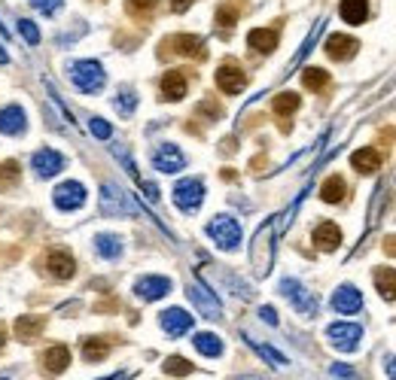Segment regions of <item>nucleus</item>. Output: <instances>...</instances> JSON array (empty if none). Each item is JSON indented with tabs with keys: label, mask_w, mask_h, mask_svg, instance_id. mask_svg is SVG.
<instances>
[{
	"label": "nucleus",
	"mask_w": 396,
	"mask_h": 380,
	"mask_svg": "<svg viewBox=\"0 0 396 380\" xmlns=\"http://www.w3.org/2000/svg\"><path fill=\"white\" fill-rule=\"evenodd\" d=\"M165 49L177 52V55H186V58H205V40L201 37H192V34H177L171 40H165Z\"/></svg>",
	"instance_id": "obj_12"
},
{
	"label": "nucleus",
	"mask_w": 396,
	"mask_h": 380,
	"mask_svg": "<svg viewBox=\"0 0 396 380\" xmlns=\"http://www.w3.org/2000/svg\"><path fill=\"white\" fill-rule=\"evenodd\" d=\"M247 46H250L253 52L269 55L278 49V31H274V27H253V31L247 34Z\"/></svg>",
	"instance_id": "obj_21"
},
{
	"label": "nucleus",
	"mask_w": 396,
	"mask_h": 380,
	"mask_svg": "<svg viewBox=\"0 0 396 380\" xmlns=\"http://www.w3.org/2000/svg\"><path fill=\"white\" fill-rule=\"evenodd\" d=\"M198 113H207L210 119H219L223 116V110H219V104H214V100H205V104L198 107Z\"/></svg>",
	"instance_id": "obj_42"
},
{
	"label": "nucleus",
	"mask_w": 396,
	"mask_h": 380,
	"mask_svg": "<svg viewBox=\"0 0 396 380\" xmlns=\"http://www.w3.org/2000/svg\"><path fill=\"white\" fill-rule=\"evenodd\" d=\"M235 380H265V377H256V374H241V377H235Z\"/></svg>",
	"instance_id": "obj_48"
},
{
	"label": "nucleus",
	"mask_w": 396,
	"mask_h": 380,
	"mask_svg": "<svg viewBox=\"0 0 396 380\" xmlns=\"http://www.w3.org/2000/svg\"><path fill=\"white\" fill-rule=\"evenodd\" d=\"M333 308L338 313H357L363 308V295L357 292V286H338L333 295Z\"/></svg>",
	"instance_id": "obj_20"
},
{
	"label": "nucleus",
	"mask_w": 396,
	"mask_h": 380,
	"mask_svg": "<svg viewBox=\"0 0 396 380\" xmlns=\"http://www.w3.org/2000/svg\"><path fill=\"white\" fill-rule=\"evenodd\" d=\"M384 365H388V374H390V380H396V356L384 359Z\"/></svg>",
	"instance_id": "obj_45"
},
{
	"label": "nucleus",
	"mask_w": 396,
	"mask_h": 380,
	"mask_svg": "<svg viewBox=\"0 0 396 380\" xmlns=\"http://www.w3.org/2000/svg\"><path fill=\"white\" fill-rule=\"evenodd\" d=\"M342 18L347 25H363L366 22V15H369V4L366 0H342Z\"/></svg>",
	"instance_id": "obj_25"
},
{
	"label": "nucleus",
	"mask_w": 396,
	"mask_h": 380,
	"mask_svg": "<svg viewBox=\"0 0 396 380\" xmlns=\"http://www.w3.org/2000/svg\"><path fill=\"white\" fill-rule=\"evenodd\" d=\"M247 341H250V347H253V350H256V353H260L262 359H269L272 365H278V368H283V365H287V356H283V353H278V350H272L269 344H262V341H253V338H247Z\"/></svg>",
	"instance_id": "obj_34"
},
{
	"label": "nucleus",
	"mask_w": 396,
	"mask_h": 380,
	"mask_svg": "<svg viewBox=\"0 0 396 380\" xmlns=\"http://www.w3.org/2000/svg\"><path fill=\"white\" fill-rule=\"evenodd\" d=\"M162 329L168 332L171 338H177V335H186V332L192 329V317L183 308H168L162 313Z\"/></svg>",
	"instance_id": "obj_15"
},
{
	"label": "nucleus",
	"mask_w": 396,
	"mask_h": 380,
	"mask_svg": "<svg viewBox=\"0 0 396 380\" xmlns=\"http://www.w3.org/2000/svg\"><path fill=\"white\" fill-rule=\"evenodd\" d=\"M351 164H354V171H360V173H375L381 168V155L372 150V146H363V150H357L351 155Z\"/></svg>",
	"instance_id": "obj_24"
},
{
	"label": "nucleus",
	"mask_w": 396,
	"mask_h": 380,
	"mask_svg": "<svg viewBox=\"0 0 396 380\" xmlns=\"http://www.w3.org/2000/svg\"><path fill=\"white\" fill-rule=\"evenodd\" d=\"M0 64H9V52L4 49V46H0Z\"/></svg>",
	"instance_id": "obj_46"
},
{
	"label": "nucleus",
	"mask_w": 396,
	"mask_h": 380,
	"mask_svg": "<svg viewBox=\"0 0 396 380\" xmlns=\"http://www.w3.org/2000/svg\"><path fill=\"white\" fill-rule=\"evenodd\" d=\"M61 4H64V0H31V6H34V9H40L43 15H52Z\"/></svg>",
	"instance_id": "obj_40"
},
{
	"label": "nucleus",
	"mask_w": 396,
	"mask_h": 380,
	"mask_svg": "<svg viewBox=\"0 0 396 380\" xmlns=\"http://www.w3.org/2000/svg\"><path fill=\"white\" fill-rule=\"evenodd\" d=\"M89 128H91V134H95L98 140H110V134H113L110 122H104L101 116H91V119H89Z\"/></svg>",
	"instance_id": "obj_38"
},
{
	"label": "nucleus",
	"mask_w": 396,
	"mask_h": 380,
	"mask_svg": "<svg viewBox=\"0 0 396 380\" xmlns=\"http://www.w3.org/2000/svg\"><path fill=\"white\" fill-rule=\"evenodd\" d=\"M201 201H205V186H201V180H180L177 186H174V204H177L183 213H196L201 207Z\"/></svg>",
	"instance_id": "obj_4"
},
{
	"label": "nucleus",
	"mask_w": 396,
	"mask_h": 380,
	"mask_svg": "<svg viewBox=\"0 0 396 380\" xmlns=\"http://www.w3.org/2000/svg\"><path fill=\"white\" fill-rule=\"evenodd\" d=\"M189 4H192V0H171V9H174V13H186Z\"/></svg>",
	"instance_id": "obj_44"
},
{
	"label": "nucleus",
	"mask_w": 396,
	"mask_h": 380,
	"mask_svg": "<svg viewBox=\"0 0 396 380\" xmlns=\"http://www.w3.org/2000/svg\"><path fill=\"white\" fill-rule=\"evenodd\" d=\"M113 104H116V110H119L122 116H132L134 110H137V95H134L132 89H119L116 98H113Z\"/></svg>",
	"instance_id": "obj_33"
},
{
	"label": "nucleus",
	"mask_w": 396,
	"mask_h": 380,
	"mask_svg": "<svg viewBox=\"0 0 396 380\" xmlns=\"http://www.w3.org/2000/svg\"><path fill=\"white\" fill-rule=\"evenodd\" d=\"M134 292L141 295L143 301H159L162 295L171 292V280H168V277H155V274L141 277V280L134 283Z\"/></svg>",
	"instance_id": "obj_13"
},
{
	"label": "nucleus",
	"mask_w": 396,
	"mask_h": 380,
	"mask_svg": "<svg viewBox=\"0 0 396 380\" xmlns=\"http://www.w3.org/2000/svg\"><path fill=\"white\" fill-rule=\"evenodd\" d=\"M317 249H324V253H333V249L342 244V228L336 225V222H320L314 228V235H311Z\"/></svg>",
	"instance_id": "obj_16"
},
{
	"label": "nucleus",
	"mask_w": 396,
	"mask_h": 380,
	"mask_svg": "<svg viewBox=\"0 0 396 380\" xmlns=\"http://www.w3.org/2000/svg\"><path fill=\"white\" fill-rule=\"evenodd\" d=\"M18 171H22V168H18V162H13V159L0 164V189L15 186V183H18Z\"/></svg>",
	"instance_id": "obj_36"
},
{
	"label": "nucleus",
	"mask_w": 396,
	"mask_h": 380,
	"mask_svg": "<svg viewBox=\"0 0 396 380\" xmlns=\"http://www.w3.org/2000/svg\"><path fill=\"white\" fill-rule=\"evenodd\" d=\"M299 104H302V100H299L296 91H281V95L274 98V113H278V116H290V113H296V110H299Z\"/></svg>",
	"instance_id": "obj_32"
},
{
	"label": "nucleus",
	"mask_w": 396,
	"mask_h": 380,
	"mask_svg": "<svg viewBox=\"0 0 396 380\" xmlns=\"http://www.w3.org/2000/svg\"><path fill=\"white\" fill-rule=\"evenodd\" d=\"M302 82H305V89H311V91H324L329 86V73L324 67H305Z\"/></svg>",
	"instance_id": "obj_31"
},
{
	"label": "nucleus",
	"mask_w": 396,
	"mask_h": 380,
	"mask_svg": "<svg viewBox=\"0 0 396 380\" xmlns=\"http://www.w3.org/2000/svg\"><path fill=\"white\" fill-rule=\"evenodd\" d=\"M281 292L287 295V301H290L299 313H305V317H314V313H317L314 295H311L299 280H290V277H287V280H281Z\"/></svg>",
	"instance_id": "obj_5"
},
{
	"label": "nucleus",
	"mask_w": 396,
	"mask_h": 380,
	"mask_svg": "<svg viewBox=\"0 0 396 380\" xmlns=\"http://www.w3.org/2000/svg\"><path fill=\"white\" fill-rule=\"evenodd\" d=\"M153 6H155V0H128V9H132V13H150Z\"/></svg>",
	"instance_id": "obj_41"
},
{
	"label": "nucleus",
	"mask_w": 396,
	"mask_h": 380,
	"mask_svg": "<svg viewBox=\"0 0 396 380\" xmlns=\"http://www.w3.org/2000/svg\"><path fill=\"white\" fill-rule=\"evenodd\" d=\"M192 344H196V350L198 353H205V356H219L223 353V341H219L217 335H210V332H198Z\"/></svg>",
	"instance_id": "obj_29"
},
{
	"label": "nucleus",
	"mask_w": 396,
	"mask_h": 380,
	"mask_svg": "<svg viewBox=\"0 0 396 380\" xmlns=\"http://www.w3.org/2000/svg\"><path fill=\"white\" fill-rule=\"evenodd\" d=\"M186 295H189V301L196 304V308L205 313V317H210V320H217L219 313H223V308H219V301H217V295L210 292V289H205L201 283H192L189 289H186Z\"/></svg>",
	"instance_id": "obj_11"
},
{
	"label": "nucleus",
	"mask_w": 396,
	"mask_h": 380,
	"mask_svg": "<svg viewBox=\"0 0 396 380\" xmlns=\"http://www.w3.org/2000/svg\"><path fill=\"white\" fill-rule=\"evenodd\" d=\"M217 86H219V91H226V95H238V91L247 89V73L238 67V64L229 61L217 70Z\"/></svg>",
	"instance_id": "obj_10"
},
{
	"label": "nucleus",
	"mask_w": 396,
	"mask_h": 380,
	"mask_svg": "<svg viewBox=\"0 0 396 380\" xmlns=\"http://www.w3.org/2000/svg\"><path fill=\"white\" fill-rule=\"evenodd\" d=\"M345 192H347V186H345L342 177H329L324 186H320V198H324L326 204H338L345 198Z\"/></svg>",
	"instance_id": "obj_30"
},
{
	"label": "nucleus",
	"mask_w": 396,
	"mask_h": 380,
	"mask_svg": "<svg viewBox=\"0 0 396 380\" xmlns=\"http://www.w3.org/2000/svg\"><path fill=\"white\" fill-rule=\"evenodd\" d=\"M68 365H70V350L64 347V344H55V347H49L43 353V372L49 374V377L68 372Z\"/></svg>",
	"instance_id": "obj_19"
},
{
	"label": "nucleus",
	"mask_w": 396,
	"mask_h": 380,
	"mask_svg": "<svg viewBox=\"0 0 396 380\" xmlns=\"http://www.w3.org/2000/svg\"><path fill=\"white\" fill-rule=\"evenodd\" d=\"M357 49H360V43H357L354 37H347V34H329V40H326V55L329 58H336V61L354 58Z\"/></svg>",
	"instance_id": "obj_14"
},
{
	"label": "nucleus",
	"mask_w": 396,
	"mask_h": 380,
	"mask_svg": "<svg viewBox=\"0 0 396 380\" xmlns=\"http://www.w3.org/2000/svg\"><path fill=\"white\" fill-rule=\"evenodd\" d=\"M43 326H46V320H43V317L25 313V317H18V320H15V338H18V341H25V344H31V341L43 332Z\"/></svg>",
	"instance_id": "obj_23"
},
{
	"label": "nucleus",
	"mask_w": 396,
	"mask_h": 380,
	"mask_svg": "<svg viewBox=\"0 0 396 380\" xmlns=\"http://www.w3.org/2000/svg\"><path fill=\"white\" fill-rule=\"evenodd\" d=\"M95 249L104 258H119L122 256V237L119 235H98L95 237Z\"/></svg>",
	"instance_id": "obj_28"
},
{
	"label": "nucleus",
	"mask_w": 396,
	"mask_h": 380,
	"mask_svg": "<svg viewBox=\"0 0 396 380\" xmlns=\"http://www.w3.org/2000/svg\"><path fill=\"white\" fill-rule=\"evenodd\" d=\"M27 128V116L18 104H9L0 110V134H22Z\"/></svg>",
	"instance_id": "obj_17"
},
{
	"label": "nucleus",
	"mask_w": 396,
	"mask_h": 380,
	"mask_svg": "<svg viewBox=\"0 0 396 380\" xmlns=\"http://www.w3.org/2000/svg\"><path fill=\"white\" fill-rule=\"evenodd\" d=\"M107 353H110L107 338H86L82 341V359H86V362H101Z\"/></svg>",
	"instance_id": "obj_27"
},
{
	"label": "nucleus",
	"mask_w": 396,
	"mask_h": 380,
	"mask_svg": "<svg viewBox=\"0 0 396 380\" xmlns=\"http://www.w3.org/2000/svg\"><path fill=\"white\" fill-rule=\"evenodd\" d=\"M70 79L73 86L79 91H86V95H95V91L104 89V67H101L98 61H73L70 64Z\"/></svg>",
	"instance_id": "obj_2"
},
{
	"label": "nucleus",
	"mask_w": 396,
	"mask_h": 380,
	"mask_svg": "<svg viewBox=\"0 0 396 380\" xmlns=\"http://www.w3.org/2000/svg\"><path fill=\"white\" fill-rule=\"evenodd\" d=\"M235 22H238V9H232V6L217 9V25L219 27H235Z\"/></svg>",
	"instance_id": "obj_39"
},
{
	"label": "nucleus",
	"mask_w": 396,
	"mask_h": 380,
	"mask_svg": "<svg viewBox=\"0 0 396 380\" xmlns=\"http://www.w3.org/2000/svg\"><path fill=\"white\" fill-rule=\"evenodd\" d=\"M153 164H155V171H162V173H177L186 168V155L174 143H162L159 150L153 152Z\"/></svg>",
	"instance_id": "obj_9"
},
{
	"label": "nucleus",
	"mask_w": 396,
	"mask_h": 380,
	"mask_svg": "<svg viewBox=\"0 0 396 380\" xmlns=\"http://www.w3.org/2000/svg\"><path fill=\"white\" fill-rule=\"evenodd\" d=\"M326 338L333 341V347H338L342 353H351V350H357V341L363 338V329L354 326V322H333V326L326 329Z\"/></svg>",
	"instance_id": "obj_6"
},
{
	"label": "nucleus",
	"mask_w": 396,
	"mask_h": 380,
	"mask_svg": "<svg viewBox=\"0 0 396 380\" xmlns=\"http://www.w3.org/2000/svg\"><path fill=\"white\" fill-rule=\"evenodd\" d=\"M260 317H262L265 322H269V326H278V317H274V308H262V310H260Z\"/></svg>",
	"instance_id": "obj_43"
},
{
	"label": "nucleus",
	"mask_w": 396,
	"mask_h": 380,
	"mask_svg": "<svg viewBox=\"0 0 396 380\" xmlns=\"http://www.w3.org/2000/svg\"><path fill=\"white\" fill-rule=\"evenodd\" d=\"M375 289L381 292L384 301L396 299V271L393 268H378V271H375Z\"/></svg>",
	"instance_id": "obj_26"
},
{
	"label": "nucleus",
	"mask_w": 396,
	"mask_h": 380,
	"mask_svg": "<svg viewBox=\"0 0 396 380\" xmlns=\"http://www.w3.org/2000/svg\"><path fill=\"white\" fill-rule=\"evenodd\" d=\"M31 164L40 177H55V173L64 168V159H61V152H55V150H37Z\"/></svg>",
	"instance_id": "obj_18"
},
{
	"label": "nucleus",
	"mask_w": 396,
	"mask_h": 380,
	"mask_svg": "<svg viewBox=\"0 0 396 380\" xmlns=\"http://www.w3.org/2000/svg\"><path fill=\"white\" fill-rule=\"evenodd\" d=\"M18 31H22V37H25L27 46H37V43H40V27H37L31 18H18Z\"/></svg>",
	"instance_id": "obj_37"
},
{
	"label": "nucleus",
	"mask_w": 396,
	"mask_h": 380,
	"mask_svg": "<svg viewBox=\"0 0 396 380\" xmlns=\"http://www.w3.org/2000/svg\"><path fill=\"white\" fill-rule=\"evenodd\" d=\"M207 235L214 237V244L223 247V249H235L238 244H241V225H238L232 216H214L207 225Z\"/></svg>",
	"instance_id": "obj_3"
},
{
	"label": "nucleus",
	"mask_w": 396,
	"mask_h": 380,
	"mask_svg": "<svg viewBox=\"0 0 396 380\" xmlns=\"http://www.w3.org/2000/svg\"><path fill=\"white\" fill-rule=\"evenodd\" d=\"M4 347H6V329L0 326V350H4Z\"/></svg>",
	"instance_id": "obj_47"
},
{
	"label": "nucleus",
	"mask_w": 396,
	"mask_h": 380,
	"mask_svg": "<svg viewBox=\"0 0 396 380\" xmlns=\"http://www.w3.org/2000/svg\"><path fill=\"white\" fill-rule=\"evenodd\" d=\"M162 368H165L168 374H174V377H186V374H192V362H189V359H183V356H168Z\"/></svg>",
	"instance_id": "obj_35"
},
{
	"label": "nucleus",
	"mask_w": 396,
	"mask_h": 380,
	"mask_svg": "<svg viewBox=\"0 0 396 380\" xmlns=\"http://www.w3.org/2000/svg\"><path fill=\"white\" fill-rule=\"evenodd\" d=\"M186 89H189V82L183 77V70H168L162 77V98L165 100H183L186 98Z\"/></svg>",
	"instance_id": "obj_22"
},
{
	"label": "nucleus",
	"mask_w": 396,
	"mask_h": 380,
	"mask_svg": "<svg viewBox=\"0 0 396 380\" xmlns=\"http://www.w3.org/2000/svg\"><path fill=\"white\" fill-rule=\"evenodd\" d=\"M101 213H107V216H141L143 207L137 204L134 195H128L122 186L104 183V186H101Z\"/></svg>",
	"instance_id": "obj_1"
},
{
	"label": "nucleus",
	"mask_w": 396,
	"mask_h": 380,
	"mask_svg": "<svg viewBox=\"0 0 396 380\" xmlns=\"http://www.w3.org/2000/svg\"><path fill=\"white\" fill-rule=\"evenodd\" d=\"M52 201H55V207L58 210H79L82 204H86V186L77 183V180H68V183H61V186L52 192Z\"/></svg>",
	"instance_id": "obj_7"
},
{
	"label": "nucleus",
	"mask_w": 396,
	"mask_h": 380,
	"mask_svg": "<svg viewBox=\"0 0 396 380\" xmlns=\"http://www.w3.org/2000/svg\"><path fill=\"white\" fill-rule=\"evenodd\" d=\"M46 271L55 280H70L73 274H77V258L70 256V249H49V256H46Z\"/></svg>",
	"instance_id": "obj_8"
}]
</instances>
